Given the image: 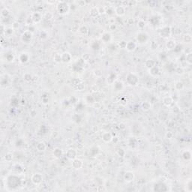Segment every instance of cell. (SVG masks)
Here are the masks:
<instances>
[{"instance_id": "obj_27", "label": "cell", "mask_w": 192, "mask_h": 192, "mask_svg": "<svg viewBox=\"0 0 192 192\" xmlns=\"http://www.w3.org/2000/svg\"><path fill=\"white\" fill-rule=\"evenodd\" d=\"M36 149L39 152H43L46 149V145L45 143H44V142L41 141V142H38L36 145Z\"/></svg>"}, {"instance_id": "obj_38", "label": "cell", "mask_w": 192, "mask_h": 192, "mask_svg": "<svg viewBox=\"0 0 192 192\" xmlns=\"http://www.w3.org/2000/svg\"><path fill=\"white\" fill-rule=\"evenodd\" d=\"M185 62L188 64V65H191L192 64V53H188L185 55Z\"/></svg>"}, {"instance_id": "obj_40", "label": "cell", "mask_w": 192, "mask_h": 192, "mask_svg": "<svg viewBox=\"0 0 192 192\" xmlns=\"http://www.w3.org/2000/svg\"><path fill=\"white\" fill-rule=\"evenodd\" d=\"M159 18L158 17H152L151 19H150V20H149V22H151V23L153 25V26H156V25H158V23H159Z\"/></svg>"}, {"instance_id": "obj_25", "label": "cell", "mask_w": 192, "mask_h": 192, "mask_svg": "<svg viewBox=\"0 0 192 192\" xmlns=\"http://www.w3.org/2000/svg\"><path fill=\"white\" fill-rule=\"evenodd\" d=\"M176 44L175 41H173V40L168 41L167 42V44H166V47H167V48L168 50H174V48L176 47Z\"/></svg>"}, {"instance_id": "obj_23", "label": "cell", "mask_w": 192, "mask_h": 192, "mask_svg": "<svg viewBox=\"0 0 192 192\" xmlns=\"http://www.w3.org/2000/svg\"><path fill=\"white\" fill-rule=\"evenodd\" d=\"M149 74L152 77H157L160 74V69L158 66L155 65L151 69H149Z\"/></svg>"}, {"instance_id": "obj_22", "label": "cell", "mask_w": 192, "mask_h": 192, "mask_svg": "<svg viewBox=\"0 0 192 192\" xmlns=\"http://www.w3.org/2000/svg\"><path fill=\"white\" fill-rule=\"evenodd\" d=\"M163 104L166 106V107H171L172 104H173V99L172 97L170 96H167L164 97L163 99Z\"/></svg>"}, {"instance_id": "obj_58", "label": "cell", "mask_w": 192, "mask_h": 192, "mask_svg": "<svg viewBox=\"0 0 192 192\" xmlns=\"http://www.w3.org/2000/svg\"><path fill=\"white\" fill-rule=\"evenodd\" d=\"M82 59L84 60V61H88L90 59V56L89 54H84L82 57Z\"/></svg>"}, {"instance_id": "obj_41", "label": "cell", "mask_w": 192, "mask_h": 192, "mask_svg": "<svg viewBox=\"0 0 192 192\" xmlns=\"http://www.w3.org/2000/svg\"><path fill=\"white\" fill-rule=\"evenodd\" d=\"M32 75L30 74H29V73H26V74H25L23 75V80H24L26 83L30 82V81L32 80Z\"/></svg>"}, {"instance_id": "obj_63", "label": "cell", "mask_w": 192, "mask_h": 192, "mask_svg": "<svg viewBox=\"0 0 192 192\" xmlns=\"http://www.w3.org/2000/svg\"><path fill=\"white\" fill-rule=\"evenodd\" d=\"M77 4H78L80 6H84V5H85V2H83V1H79V2H77Z\"/></svg>"}, {"instance_id": "obj_14", "label": "cell", "mask_w": 192, "mask_h": 192, "mask_svg": "<svg viewBox=\"0 0 192 192\" xmlns=\"http://www.w3.org/2000/svg\"><path fill=\"white\" fill-rule=\"evenodd\" d=\"M66 157L70 160H74L77 158V151L74 149H69L66 152Z\"/></svg>"}, {"instance_id": "obj_34", "label": "cell", "mask_w": 192, "mask_h": 192, "mask_svg": "<svg viewBox=\"0 0 192 192\" xmlns=\"http://www.w3.org/2000/svg\"><path fill=\"white\" fill-rule=\"evenodd\" d=\"M98 152H99V149L98 148V147H96V146H93L92 148L90 149L89 155H90L91 157H94V156H95V155L98 153Z\"/></svg>"}, {"instance_id": "obj_28", "label": "cell", "mask_w": 192, "mask_h": 192, "mask_svg": "<svg viewBox=\"0 0 192 192\" xmlns=\"http://www.w3.org/2000/svg\"><path fill=\"white\" fill-rule=\"evenodd\" d=\"M141 108L144 111H148L151 109V104L149 101H144L141 104Z\"/></svg>"}, {"instance_id": "obj_10", "label": "cell", "mask_w": 192, "mask_h": 192, "mask_svg": "<svg viewBox=\"0 0 192 192\" xmlns=\"http://www.w3.org/2000/svg\"><path fill=\"white\" fill-rule=\"evenodd\" d=\"M11 83L10 77L8 74H4L1 78V86L2 87H8Z\"/></svg>"}, {"instance_id": "obj_36", "label": "cell", "mask_w": 192, "mask_h": 192, "mask_svg": "<svg viewBox=\"0 0 192 192\" xmlns=\"http://www.w3.org/2000/svg\"><path fill=\"white\" fill-rule=\"evenodd\" d=\"M86 102H88L89 104H95V98L92 95H88L86 98Z\"/></svg>"}, {"instance_id": "obj_54", "label": "cell", "mask_w": 192, "mask_h": 192, "mask_svg": "<svg viewBox=\"0 0 192 192\" xmlns=\"http://www.w3.org/2000/svg\"><path fill=\"white\" fill-rule=\"evenodd\" d=\"M126 44H127V42L125 41H121L119 43V46L120 47V48H125L126 47Z\"/></svg>"}, {"instance_id": "obj_15", "label": "cell", "mask_w": 192, "mask_h": 192, "mask_svg": "<svg viewBox=\"0 0 192 192\" xmlns=\"http://www.w3.org/2000/svg\"><path fill=\"white\" fill-rule=\"evenodd\" d=\"M115 14L118 17H122L125 14V8L123 5H119L115 8Z\"/></svg>"}, {"instance_id": "obj_4", "label": "cell", "mask_w": 192, "mask_h": 192, "mask_svg": "<svg viewBox=\"0 0 192 192\" xmlns=\"http://www.w3.org/2000/svg\"><path fill=\"white\" fill-rule=\"evenodd\" d=\"M32 36H33L32 32H31L29 30H26L23 32L21 35V40L25 44H29L32 40Z\"/></svg>"}, {"instance_id": "obj_11", "label": "cell", "mask_w": 192, "mask_h": 192, "mask_svg": "<svg viewBox=\"0 0 192 192\" xmlns=\"http://www.w3.org/2000/svg\"><path fill=\"white\" fill-rule=\"evenodd\" d=\"M29 60V53H25V52H23L20 54L19 56V61L20 63L22 64H25V63H27Z\"/></svg>"}, {"instance_id": "obj_60", "label": "cell", "mask_w": 192, "mask_h": 192, "mask_svg": "<svg viewBox=\"0 0 192 192\" xmlns=\"http://www.w3.org/2000/svg\"><path fill=\"white\" fill-rule=\"evenodd\" d=\"M19 27H20V24H19V23H17V22H14V23H13L12 28H13L14 29H18Z\"/></svg>"}, {"instance_id": "obj_3", "label": "cell", "mask_w": 192, "mask_h": 192, "mask_svg": "<svg viewBox=\"0 0 192 192\" xmlns=\"http://www.w3.org/2000/svg\"><path fill=\"white\" fill-rule=\"evenodd\" d=\"M139 81V78L137 76V74L134 73H129L127 75L126 77V82L128 85L131 86H135L137 85Z\"/></svg>"}, {"instance_id": "obj_61", "label": "cell", "mask_w": 192, "mask_h": 192, "mask_svg": "<svg viewBox=\"0 0 192 192\" xmlns=\"http://www.w3.org/2000/svg\"><path fill=\"white\" fill-rule=\"evenodd\" d=\"M109 29H110V30H111V31L115 30V29H116V24L111 23V24L109 26Z\"/></svg>"}, {"instance_id": "obj_31", "label": "cell", "mask_w": 192, "mask_h": 192, "mask_svg": "<svg viewBox=\"0 0 192 192\" xmlns=\"http://www.w3.org/2000/svg\"><path fill=\"white\" fill-rule=\"evenodd\" d=\"M91 47L94 50H99L101 49V43L98 41H93L91 44Z\"/></svg>"}, {"instance_id": "obj_9", "label": "cell", "mask_w": 192, "mask_h": 192, "mask_svg": "<svg viewBox=\"0 0 192 192\" xmlns=\"http://www.w3.org/2000/svg\"><path fill=\"white\" fill-rule=\"evenodd\" d=\"M137 40L140 44H144L149 40V36L145 32H140L137 36Z\"/></svg>"}, {"instance_id": "obj_21", "label": "cell", "mask_w": 192, "mask_h": 192, "mask_svg": "<svg viewBox=\"0 0 192 192\" xmlns=\"http://www.w3.org/2000/svg\"><path fill=\"white\" fill-rule=\"evenodd\" d=\"M71 55L68 53V52H65L62 54V62L63 63H68L71 62Z\"/></svg>"}, {"instance_id": "obj_13", "label": "cell", "mask_w": 192, "mask_h": 192, "mask_svg": "<svg viewBox=\"0 0 192 192\" xmlns=\"http://www.w3.org/2000/svg\"><path fill=\"white\" fill-rule=\"evenodd\" d=\"M83 165V163L80 159L75 158L72 161V167H73V168H74L76 170H79V169L82 168Z\"/></svg>"}, {"instance_id": "obj_42", "label": "cell", "mask_w": 192, "mask_h": 192, "mask_svg": "<svg viewBox=\"0 0 192 192\" xmlns=\"http://www.w3.org/2000/svg\"><path fill=\"white\" fill-rule=\"evenodd\" d=\"M183 40H184V41H185V43H188V44H190V43H191L192 38H191V35H189V34H186V35H184V37H183Z\"/></svg>"}, {"instance_id": "obj_7", "label": "cell", "mask_w": 192, "mask_h": 192, "mask_svg": "<svg viewBox=\"0 0 192 192\" xmlns=\"http://www.w3.org/2000/svg\"><path fill=\"white\" fill-rule=\"evenodd\" d=\"M42 17H43V16H42L41 13L38 12V11H35V12H33V13L32 14L31 18H30V19L32 20V23H40V22L42 20Z\"/></svg>"}, {"instance_id": "obj_35", "label": "cell", "mask_w": 192, "mask_h": 192, "mask_svg": "<svg viewBox=\"0 0 192 192\" xmlns=\"http://www.w3.org/2000/svg\"><path fill=\"white\" fill-rule=\"evenodd\" d=\"M183 88H184V84H183V83L182 82H181V81H177L176 83V84H175V89L176 90H182V89H183Z\"/></svg>"}, {"instance_id": "obj_44", "label": "cell", "mask_w": 192, "mask_h": 192, "mask_svg": "<svg viewBox=\"0 0 192 192\" xmlns=\"http://www.w3.org/2000/svg\"><path fill=\"white\" fill-rule=\"evenodd\" d=\"M9 14H10V11L8 8H3L1 12V15L3 17H7L9 15Z\"/></svg>"}, {"instance_id": "obj_55", "label": "cell", "mask_w": 192, "mask_h": 192, "mask_svg": "<svg viewBox=\"0 0 192 192\" xmlns=\"http://www.w3.org/2000/svg\"><path fill=\"white\" fill-rule=\"evenodd\" d=\"M117 154L119 155L120 157H123L125 155V152L122 149H118V151H117Z\"/></svg>"}, {"instance_id": "obj_37", "label": "cell", "mask_w": 192, "mask_h": 192, "mask_svg": "<svg viewBox=\"0 0 192 192\" xmlns=\"http://www.w3.org/2000/svg\"><path fill=\"white\" fill-rule=\"evenodd\" d=\"M105 14H107L109 16H112L115 14V9L112 7H108V8L105 9Z\"/></svg>"}, {"instance_id": "obj_48", "label": "cell", "mask_w": 192, "mask_h": 192, "mask_svg": "<svg viewBox=\"0 0 192 192\" xmlns=\"http://www.w3.org/2000/svg\"><path fill=\"white\" fill-rule=\"evenodd\" d=\"M94 75H95L96 77H101L102 75H103L101 70H100V69H96V70H95V71H94Z\"/></svg>"}, {"instance_id": "obj_30", "label": "cell", "mask_w": 192, "mask_h": 192, "mask_svg": "<svg viewBox=\"0 0 192 192\" xmlns=\"http://www.w3.org/2000/svg\"><path fill=\"white\" fill-rule=\"evenodd\" d=\"M155 65V62L152 59H147L145 62V66H146V68H147L148 69H151Z\"/></svg>"}, {"instance_id": "obj_12", "label": "cell", "mask_w": 192, "mask_h": 192, "mask_svg": "<svg viewBox=\"0 0 192 192\" xmlns=\"http://www.w3.org/2000/svg\"><path fill=\"white\" fill-rule=\"evenodd\" d=\"M117 80V75L114 72H110L107 77V83L109 85L113 84Z\"/></svg>"}, {"instance_id": "obj_26", "label": "cell", "mask_w": 192, "mask_h": 192, "mask_svg": "<svg viewBox=\"0 0 192 192\" xmlns=\"http://www.w3.org/2000/svg\"><path fill=\"white\" fill-rule=\"evenodd\" d=\"M53 156L56 158H60L62 155H63V152H62V150L59 148H56L53 151Z\"/></svg>"}, {"instance_id": "obj_52", "label": "cell", "mask_w": 192, "mask_h": 192, "mask_svg": "<svg viewBox=\"0 0 192 192\" xmlns=\"http://www.w3.org/2000/svg\"><path fill=\"white\" fill-rule=\"evenodd\" d=\"M40 36H41V38L45 39V38H47V37L48 36V35H47V32L45 30H42V31L40 32Z\"/></svg>"}, {"instance_id": "obj_33", "label": "cell", "mask_w": 192, "mask_h": 192, "mask_svg": "<svg viewBox=\"0 0 192 192\" xmlns=\"http://www.w3.org/2000/svg\"><path fill=\"white\" fill-rule=\"evenodd\" d=\"M182 158L185 160V161H190L191 158V153L189 150H186L184 151L182 153Z\"/></svg>"}, {"instance_id": "obj_47", "label": "cell", "mask_w": 192, "mask_h": 192, "mask_svg": "<svg viewBox=\"0 0 192 192\" xmlns=\"http://www.w3.org/2000/svg\"><path fill=\"white\" fill-rule=\"evenodd\" d=\"M176 73L178 75H182L184 74V69L182 67H177L175 70Z\"/></svg>"}, {"instance_id": "obj_50", "label": "cell", "mask_w": 192, "mask_h": 192, "mask_svg": "<svg viewBox=\"0 0 192 192\" xmlns=\"http://www.w3.org/2000/svg\"><path fill=\"white\" fill-rule=\"evenodd\" d=\"M14 29L12 27L11 28H8V29H5V35L10 36V35H11L14 33Z\"/></svg>"}, {"instance_id": "obj_16", "label": "cell", "mask_w": 192, "mask_h": 192, "mask_svg": "<svg viewBox=\"0 0 192 192\" xmlns=\"http://www.w3.org/2000/svg\"><path fill=\"white\" fill-rule=\"evenodd\" d=\"M128 146L131 149H134L138 146V141L135 137H131L128 140Z\"/></svg>"}, {"instance_id": "obj_5", "label": "cell", "mask_w": 192, "mask_h": 192, "mask_svg": "<svg viewBox=\"0 0 192 192\" xmlns=\"http://www.w3.org/2000/svg\"><path fill=\"white\" fill-rule=\"evenodd\" d=\"M153 191H158V192H162V191H168V187L164 182H157L155 184L153 187Z\"/></svg>"}, {"instance_id": "obj_43", "label": "cell", "mask_w": 192, "mask_h": 192, "mask_svg": "<svg viewBox=\"0 0 192 192\" xmlns=\"http://www.w3.org/2000/svg\"><path fill=\"white\" fill-rule=\"evenodd\" d=\"M44 18L46 20H50L53 18V14L50 13V12H48V11L46 12L44 14Z\"/></svg>"}, {"instance_id": "obj_24", "label": "cell", "mask_w": 192, "mask_h": 192, "mask_svg": "<svg viewBox=\"0 0 192 192\" xmlns=\"http://www.w3.org/2000/svg\"><path fill=\"white\" fill-rule=\"evenodd\" d=\"M111 38H112V36L110 33L108 32H106L104 34L102 35V37H101V40L104 43H107V42H110L111 41Z\"/></svg>"}, {"instance_id": "obj_59", "label": "cell", "mask_w": 192, "mask_h": 192, "mask_svg": "<svg viewBox=\"0 0 192 192\" xmlns=\"http://www.w3.org/2000/svg\"><path fill=\"white\" fill-rule=\"evenodd\" d=\"M98 8V13L99 14H103L105 13V8L104 7H100V8Z\"/></svg>"}, {"instance_id": "obj_57", "label": "cell", "mask_w": 192, "mask_h": 192, "mask_svg": "<svg viewBox=\"0 0 192 192\" xmlns=\"http://www.w3.org/2000/svg\"><path fill=\"white\" fill-rule=\"evenodd\" d=\"M187 187L188 188V191H192V186H191V185H192V181H191V179H190L188 182H187Z\"/></svg>"}, {"instance_id": "obj_20", "label": "cell", "mask_w": 192, "mask_h": 192, "mask_svg": "<svg viewBox=\"0 0 192 192\" xmlns=\"http://www.w3.org/2000/svg\"><path fill=\"white\" fill-rule=\"evenodd\" d=\"M134 173H132L131 171H128L125 173L124 175V179L127 182H131L134 180Z\"/></svg>"}, {"instance_id": "obj_39", "label": "cell", "mask_w": 192, "mask_h": 192, "mask_svg": "<svg viewBox=\"0 0 192 192\" xmlns=\"http://www.w3.org/2000/svg\"><path fill=\"white\" fill-rule=\"evenodd\" d=\"M53 59L57 63H60L62 62V54H59V53H56L54 57H53Z\"/></svg>"}, {"instance_id": "obj_51", "label": "cell", "mask_w": 192, "mask_h": 192, "mask_svg": "<svg viewBox=\"0 0 192 192\" xmlns=\"http://www.w3.org/2000/svg\"><path fill=\"white\" fill-rule=\"evenodd\" d=\"M5 159L7 161H11L13 159V154L12 153H7L5 156Z\"/></svg>"}, {"instance_id": "obj_45", "label": "cell", "mask_w": 192, "mask_h": 192, "mask_svg": "<svg viewBox=\"0 0 192 192\" xmlns=\"http://www.w3.org/2000/svg\"><path fill=\"white\" fill-rule=\"evenodd\" d=\"M13 168H14V170H16V171H17V173H22V171H20V170H23V167H21V165H20V164H14V167H13Z\"/></svg>"}, {"instance_id": "obj_49", "label": "cell", "mask_w": 192, "mask_h": 192, "mask_svg": "<svg viewBox=\"0 0 192 192\" xmlns=\"http://www.w3.org/2000/svg\"><path fill=\"white\" fill-rule=\"evenodd\" d=\"M150 46H151L152 50H156V49L158 47V44L155 41H152L151 42V44H150Z\"/></svg>"}, {"instance_id": "obj_29", "label": "cell", "mask_w": 192, "mask_h": 192, "mask_svg": "<svg viewBox=\"0 0 192 192\" xmlns=\"http://www.w3.org/2000/svg\"><path fill=\"white\" fill-rule=\"evenodd\" d=\"M78 31H79V32H80L81 35H87L88 33H89V29H88V28H87L86 26H80V27L79 28V29H78Z\"/></svg>"}, {"instance_id": "obj_17", "label": "cell", "mask_w": 192, "mask_h": 192, "mask_svg": "<svg viewBox=\"0 0 192 192\" xmlns=\"http://www.w3.org/2000/svg\"><path fill=\"white\" fill-rule=\"evenodd\" d=\"M101 138L103 140V141L105 143H110L112 141L113 139V136L109 132H104L101 135Z\"/></svg>"}, {"instance_id": "obj_56", "label": "cell", "mask_w": 192, "mask_h": 192, "mask_svg": "<svg viewBox=\"0 0 192 192\" xmlns=\"http://www.w3.org/2000/svg\"><path fill=\"white\" fill-rule=\"evenodd\" d=\"M76 89H77L78 91H82V90H83V89H84V84H83V83H80L79 85H77V86H76Z\"/></svg>"}, {"instance_id": "obj_64", "label": "cell", "mask_w": 192, "mask_h": 192, "mask_svg": "<svg viewBox=\"0 0 192 192\" xmlns=\"http://www.w3.org/2000/svg\"><path fill=\"white\" fill-rule=\"evenodd\" d=\"M48 3H50V4H52V3H55V1H53V2H47Z\"/></svg>"}, {"instance_id": "obj_19", "label": "cell", "mask_w": 192, "mask_h": 192, "mask_svg": "<svg viewBox=\"0 0 192 192\" xmlns=\"http://www.w3.org/2000/svg\"><path fill=\"white\" fill-rule=\"evenodd\" d=\"M124 88V84L122 81L119 80H116L114 83H113V89H115V91L116 92H119L122 91Z\"/></svg>"}, {"instance_id": "obj_32", "label": "cell", "mask_w": 192, "mask_h": 192, "mask_svg": "<svg viewBox=\"0 0 192 192\" xmlns=\"http://www.w3.org/2000/svg\"><path fill=\"white\" fill-rule=\"evenodd\" d=\"M89 14H90V16L92 17H97L98 14H99V13H98V8H96V7L92 8L90 10V11H89Z\"/></svg>"}, {"instance_id": "obj_2", "label": "cell", "mask_w": 192, "mask_h": 192, "mask_svg": "<svg viewBox=\"0 0 192 192\" xmlns=\"http://www.w3.org/2000/svg\"><path fill=\"white\" fill-rule=\"evenodd\" d=\"M70 10V7L68 5V4L65 2L61 1V2H59L58 5H56V11H58L59 14H66L69 12Z\"/></svg>"}, {"instance_id": "obj_18", "label": "cell", "mask_w": 192, "mask_h": 192, "mask_svg": "<svg viewBox=\"0 0 192 192\" xmlns=\"http://www.w3.org/2000/svg\"><path fill=\"white\" fill-rule=\"evenodd\" d=\"M126 50L129 52L134 51L137 48V44L134 41H128L126 44Z\"/></svg>"}, {"instance_id": "obj_53", "label": "cell", "mask_w": 192, "mask_h": 192, "mask_svg": "<svg viewBox=\"0 0 192 192\" xmlns=\"http://www.w3.org/2000/svg\"><path fill=\"white\" fill-rule=\"evenodd\" d=\"M137 26H138V27H139L140 29H143V28L145 27V26H146V23H145L143 20H140V21L138 22Z\"/></svg>"}, {"instance_id": "obj_6", "label": "cell", "mask_w": 192, "mask_h": 192, "mask_svg": "<svg viewBox=\"0 0 192 192\" xmlns=\"http://www.w3.org/2000/svg\"><path fill=\"white\" fill-rule=\"evenodd\" d=\"M158 32L161 37L169 38L171 35V29L169 26H165V27H163V28L158 29Z\"/></svg>"}, {"instance_id": "obj_46", "label": "cell", "mask_w": 192, "mask_h": 192, "mask_svg": "<svg viewBox=\"0 0 192 192\" xmlns=\"http://www.w3.org/2000/svg\"><path fill=\"white\" fill-rule=\"evenodd\" d=\"M6 58V60L9 62H11L14 60V56L11 53H8L5 56Z\"/></svg>"}, {"instance_id": "obj_1", "label": "cell", "mask_w": 192, "mask_h": 192, "mask_svg": "<svg viewBox=\"0 0 192 192\" xmlns=\"http://www.w3.org/2000/svg\"><path fill=\"white\" fill-rule=\"evenodd\" d=\"M7 186L10 188L16 189L22 184V180L16 175H11L7 178Z\"/></svg>"}, {"instance_id": "obj_62", "label": "cell", "mask_w": 192, "mask_h": 192, "mask_svg": "<svg viewBox=\"0 0 192 192\" xmlns=\"http://www.w3.org/2000/svg\"><path fill=\"white\" fill-rule=\"evenodd\" d=\"M166 136H167V138H169V139H171V138L173 137V133H172V132H168V133H167Z\"/></svg>"}, {"instance_id": "obj_8", "label": "cell", "mask_w": 192, "mask_h": 192, "mask_svg": "<svg viewBox=\"0 0 192 192\" xmlns=\"http://www.w3.org/2000/svg\"><path fill=\"white\" fill-rule=\"evenodd\" d=\"M31 181L35 185H39L43 181V176L41 173H35L31 177Z\"/></svg>"}]
</instances>
